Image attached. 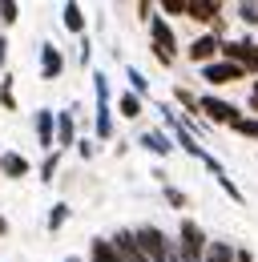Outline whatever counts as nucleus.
Here are the masks:
<instances>
[{"label": "nucleus", "instance_id": "nucleus-1", "mask_svg": "<svg viewBox=\"0 0 258 262\" xmlns=\"http://www.w3.org/2000/svg\"><path fill=\"white\" fill-rule=\"evenodd\" d=\"M149 36H154V53H158V61H161V65H174V57H178V36H174V29L165 25L161 12L149 16Z\"/></svg>", "mask_w": 258, "mask_h": 262}, {"label": "nucleus", "instance_id": "nucleus-2", "mask_svg": "<svg viewBox=\"0 0 258 262\" xmlns=\"http://www.w3.org/2000/svg\"><path fill=\"white\" fill-rule=\"evenodd\" d=\"M133 242L141 246V254H145L149 262H161L169 250H174V242H169L158 226H137V230H133Z\"/></svg>", "mask_w": 258, "mask_h": 262}, {"label": "nucleus", "instance_id": "nucleus-3", "mask_svg": "<svg viewBox=\"0 0 258 262\" xmlns=\"http://www.w3.org/2000/svg\"><path fill=\"white\" fill-rule=\"evenodd\" d=\"M222 61H234L242 73H258V45L246 40H222Z\"/></svg>", "mask_w": 258, "mask_h": 262}, {"label": "nucleus", "instance_id": "nucleus-4", "mask_svg": "<svg viewBox=\"0 0 258 262\" xmlns=\"http://www.w3.org/2000/svg\"><path fill=\"white\" fill-rule=\"evenodd\" d=\"M198 113L206 117V121H214V125H234L242 113H238V105H230V101L214 97V93H206V97H198Z\"/></svg>", "mask_w": 258, "mask_h": 262}, {"label": "nucleus", "instance_id": "nucleus-5", "mask_svg": "<svg viewBox=\"0 0 258 262\" xmlns=\"http://www.w3.org/2000/svg\"><path fill=\"white\" fill-rule=\"evenodd\" d=\"M202 77H206V85H230V81H242L246 73L234 65V61H210V65H202Z\"/></svg>", "mask_w": 258, "mask_h": 262}, {"label": "nucleus", "instance_id": "nucleus-6", "mask_svg": "<svg viewBox=\"0 0 258 262\" xmlns=\"http://www.w3.org/2000/svg\"><path fill=\"white\" fill-rule=\"evenodd\" d=\"M190 57L198 61V65H210V61H218V57H222V36H218V33H202V36L190 45Z\"/></svg>", "mask_w": 258, "mask_h": 262}, {"label": "nucleus", "instance_id": "nucleus-7", "mask_svg": "<svg viewBox=\"0 0 258 262\" xmlns=\"http://www.w3.org/2000/svg\"><path fill=\"white\" fill-rule=\"evenodd\" d=\"M32 129H36V141H40L45 149H53V145H57V113H53V109H36Z\"/></svg>", "mask_w": 258, "mask_h": 262}, {"label": "nucleus", "instance_id": "nucleus-8", "mask_svg": "<svg viewBox=\"0 0 258 262\" xmlns=\"http://www.w3.org/2000/svg\"><path fill=\"white\" fill-rule=\"evenodd\" d=\"M61 73H64V57H61V49L45 40V45H40V77H45V81H57Z\"/></svg>", "mask_w": 258, "mask_h": 262}, {"label": "nucleus", "instance_id": "nucleus-9", "mask_svg": "<svg viewBox=\"0 0 258 262\" xmlns=\"http://www.w3.org/2000/svg\"><path fill=\"white\" fill-rule=\"evenodd\" d=\"M0 173L12 178V182H20V178L29 173V158L16 154V149H4V154H0Z\"/></svg>", "mask_w": 258, "mask_h": 262}, {"label": "nucleus", "instance_id": "nucleus-10", "mask_svg": "<svg viewBox=\"0 0 258 262\" xmlns=\"http://www.w3.org/2000/svg\"><path fill=\"white\" fill-rule=\"evenodd\" d=\"M169 129H174V141H178V145H182V149H186L190 158H198V162H206V158H210V154H206V149L198 145V137H193V133L186 129V121H174Z\"/></svg>", "mask_w": 258, "mask_h": 262}, {"label": "nucleus", "instance_id": "nucleus-11", "mask_svg": "<svg viewBox=\"0 0 258 262\" xmlns=\"http://www.w3.org/2000/svg\"><path fill=\"white\" fill-rule=\"evenodd\" d=\"M137 141H141L149 154H158V158H169V154H174V141H169V137H165L161 129H145L141 137H137Z\"/></svg>", "mask_w": 258, "mask_h": 262}, {"label": "nucleus", "instance_id": "nucleus-12", "mask_svg": "<svg viewBox=\"0 0 258 262\" xmlns=\"http://www.w3.org/2000/svg\"><path fill=\"white\" fill-rule=\"evenodd\" d=\"M93 129H97V141H109V137H113V105H109V101H97Z\"/></svg>", "mask_w": 258, "mask_h": 262}, {"label": "nucleus", "instance_id": "nucleus-13", "mask_svg": "<svg viewBox=\"0 0 258 262\" xmlns=\"http://www.w3.org/2000/svg\"><path fill=\"white\" fill-rule=\"evenodd\" d=\"M61 25H64V29H69V33L85 36V8L69 0V4H64V8H61Z\"/></svg>", "mask_w": 258, "mask_h": 262}, {"label": "nucleus", "instance_id": "nucleus-14", "mask_svg": "<svg viewBox=\"0 0 258 262\" xmlns=\"http://www.w3.org/2000/svg\"><path fill=\"white\" fill-rule=\"evenodd\" d=\"M57 145L61 149L77 145V121H73V113H57Z\"/></svg>", "mask_w": 258, "mask_h": 262}, {"label": "nucleus", "instance_id": "nucleus-15", "mask_svg": "<svg viewBox=\"0 0 258 262\" xmlns=\"http://www.w3.org/2000/svg\"><path fill=\"white\" fill-rule=\"evenodd\" d=\"M238 258V250L230 246V242H222V238H214L210 246H206V262H234Z\"/></svg>", "mask_w": 258, "mask_h": 262}, {"label": "nucleus", "instance_id": "nucleus-16", "mask_svg": "<svg viewBox=\"0 0 258 262\" xmlns=\"http://www.w3.org/2000/svg\"><path fill=\"white\" fill-rule=\"evenodd\" d=\"M186 16H193V20H214L218 16V4L214 0H186Z\"/></svg>", "mask_w": 258, "mask_h": 262}, {"label": "nucleus", "instance_id": "nucleus-17", "mask_svg": "<svg viewBox=\"0 0 258 262\" xmlns=\"http://www.w3.org/2000/svg\"><path fill=\"white\" fill-rule=\"evenodd\" d=\"M89 258H93V262H121V254L113 250V242H109V238H93Z\"/></svg>", "mask_w": 258, "mask_h": 262}, {"label": "nucleus", "instance_id": "nucleus-18", "mask_svg": "<svg viewBox=\"0 0 258 262\" xmlns=\"http://www.w3.org/2000/svg\"><path fill=\"white\" fill-rule=\"evenodd\" d=\"M125 77H129V93H137V97H145V93H149V81H145V73H141V69L129 65Z\"/></svg>", "mask_w": 258, "mask_h": 262}, {"label": "nucleus", "instance_id": "nucleus-19", "mask_svg": "<svg viewBox=\"0 0 258 262\" xmlns=\"http://www.w3.org/2000/svg\"><path fill=\"white\" fill-rule=\"evenodd\" d=\"M117 113H121V117H137V113H141V97H137V93H121V97H117Z\"/></svg>", "mask_w": 258, "mask_h": 262}, {"label": "nucleus", "instance_id": "nucleus-20", "mask_svg": "<svg viewBox=\"0 0 258 262\" xmlns=\"http://www.w3.org/2000/svg\"><path fill=\"white\" fill-rule=\"evenodd\" d=\"M57 165H61V154H57V149H53V154H49V158H45V162H40V182H45V186H49V182H53V178H57Z\"/></svg>", "mask_w": 258, "mask_h": 262}, {"label": "nucleus", "instance_id": "nucleus-21", "mask_svg": "<svg viewBox=\"0 0 258 262\" xmlns=\"http://www.w3.org/2000/svg\"><path fill=\"white\" fill-rule=\"evenodd\" d=\"M64 222H69V206H64V202H57V206H53V210H49V230H53V234H57V230H61Z\"/></svg>", "mask_w": 258, "mask_h": 262}, {"label": "nucleus", "instance_id": "nucleus-22", "mask_svg": "<svg viewBox=\"0 0 258 262\" xmlns=\"http://www.w3.org/2000/svg\"><path fill=\"white\" fill-rule=\"evenodd\" d=\"M234 133H242V137H254L258 141V117H238L234 125H230Z\"/></svg>", "mask_w": 258, "mask_h": 262}, {"label": "nucleus", "instance_id": "nucleus-23", "mask_svg": "<svg viewBox=\"0 0 258 262\" xmlns=\"http://www.w3.org/2000/svg\"><path fill=\"white\" fill-rule=\"evenodd\" d=\"M174 101H178L186 113H198V97H193L190 89H182V85H178V89H174Z\"/></svg>", "mask_w": 258, "mask_h": 262}, {"label": "nucleus", "instance_id": "nucleus-24", "mask_svg": "<svg viewBox=\"0 0 258 262\" xmlns=\"http://www.w3.org/2000/svg\"><path fill=\"white\" fill-rule=\"evenodd\" d=\"M0 105L4 109H16V93H12V77L4 73V81H0Z\"/></svg>", "mask_w": 258, "mask_h": 262}, {"label": "nucleus", "instance_id": "nucleus-25", "mask_svg": "<svg viewBox=\"0 0 258 262\" xmlns=\"http://www.w3.org/2000/svg\"><path fill=\"white\" fill-rule=\"evenodd\" d=\"M16 16H20V4L16 0H0V20L4 25H16Z\"/></svg>", "mask_w": 258, "mask_h": 262}, {"label": "nucleus", "instance_id": "nucleus-26", "mask_svg": "<svg viewBox=\"0 0 258 262\" xmlns=\"http://www.w3.org/2000/svg\"><path fill=\"white\" fill-rule=\"evenodd\" d=\"M161 194H165V202H169V206H174V210H182V206H186V194H182V190H178V186H169V182H165V186H161Z\"/></svg>", "mask_w": 258, "mask_h": 262}, {"label": "nucleus", "instance_id": "nucleus-27", "mask_svg": "<svg viewBox=\"0 0 258 262\" xmlns=\"http://www.w3.org/2000/svg\"><path fill=\"white\" fill-rule=\"evenodd\" d=\"M238 16L242 25H258V4H238Z\"/></svg>", "mask_w": 258, "mask_h": 262}, {"label": "nucleus", "instance_id": "nucleus-28", "mask_svg": "<svg viewBox=\"0 0 258 262\" xmlns=\"http://www.w3.org/2000/svg\"><path fill=\"white\" fill-rule=\"evenodd\" d=\"M77 154H81V158L89 162V158H93V154H97V145H93V141H89V137H77Z\"/></svg>", "mask_w": 258, "mask_h": 262}, {"label": "nucleus", "instance_id": "nucleus-29", "mask_svg": "<svg viewBox=\"0 0 258 262\" xmlns=\"http://www.w3.org/2000/svg\"><path fill=\"white\" fill-rule=\"evenodd\" d=\"M218 186H222V190H226V194H230V198H234V202H242V190H238V186H234V182H230L226 173H222V178H218Z\"/></svg>", "mask_w": 258, "mask_h": 262}, {"label": "nucleus", "instance_id": "nucleus-30", "mask_svg": "<svg viewBox=\"0 0 258 262\" xmlns=\"http://www.w3.org/2000/svg\"><path fill=\"white\" fill-rule=\"evenodd\" d=\"M161 12H174V16H178V12H186V0H165Z\"/></svg>", "mask_w": 258, "mask_h": 262}, {"label": "nucleus", "instance_id": "nucleus-31", "mask_svg": "<svg viewBox=\"0 0 258 262\" xmlns=\"http://www.w3.org/2000/svg\"><path fill=\"white\" fill-rule=\"evenodd\" d=\"M93 61V45H89V36H81V65H89Z\"/></svg>", "mask_w": 258, "mask_h": 262}, {"label": "nucleus", "instance_id": "nucleus-32", "mask_svg": "<svg viewBox=\"0 0 258 262\" xmlns=\"http://www.w3.org/2000/svg\"><path fill=\"white\" fill-rule=\"evenodd\" d=\"M4 61H8V36H0V69H4Z\"/></svg>", "mask_w": 258, "mask_h": 262}, {"label": "nucleus", "instance_id": "nucleus-33", "mask_svg": "<svg viewBox=\"0 0 258 262\" xmlns=\"http://www.w3.org/2000/svg\"><path fill=\"white\" fill-rule=\"evenodd\" d=\"M234 262H254V254H250V250H238V258Z\"/></svg>", "mask_w": 258, "mask_h": 262}, {"label": "nucleus", "instance_id": "nucleus-34", "mask_svg": "<svg viewBox=\"0 0 258 262\" xmlns=\"http://www.w3.org/2000/svg\"><path fill=\"white\" fill-rule=\"evenodd\" d=\"M250 109H258V81H254V89H250Z\"/></svg>", "mask_w": 258, "mask_h": 262}, {"label": "nucleus", "instance_id": "nucleus-35", "mask_svg": "<svg viewBox=\"0 0 258 262\" xmlns=\"http://www.w3.org/2000/svg\"><path fill=\"white\" fill-rule=\"evenodd\" d=\"M4 234H8V218L0 214V238H4Z\"/></svg>", "mask_w": 258, "mask_h": 262}, {"label": "nucleus", "instance_id": "nucleus-36", "mask_svg": "<svg viewBox=\"0 0 258 262\" xmlns=\"http://www.w3.org/2000/svg\"><path fill=\"white\" fill-rule=\"evenodd\" d=\"M161 262H178V254H174V250H169V254H165V258H161Z\"/></svg>", "mask_w": 258, "mask_h": 262}, {"label": "nucleus", "instance_id": "nucleus-37", "mask_svg": "<svg viewBox=\"0 0 258 262\" xmlns=\"http://www.w3.org/2000/svg\"><path fill=\"white\" fill-rule=\"evenodd\" d=\"M64 262H81V258H77V254H69V258H64Z\"/></svg>", "mask_w": 258, "mask_h": 262}]
</instances>
